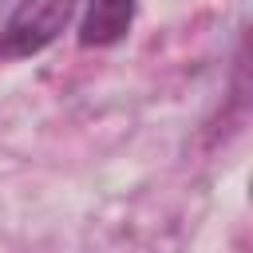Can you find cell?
<instances>
[{
  "instance_id": "obj_1",
  "label": "cell",
  "mask_w": 253,
  "mask_h": 253,
  "mask_svg": "<svg viewBox=\"0 0 253 253\" xmlns=\"http://www.w3.org/2000/svg\"><path fill=\"white\" fill-rule=\"evenodd\" d=\"M79 0H20L0 28V59H28L59 40Z\"/></svg>"
},
{
  "instance_id": "obj_2",
  "label": "cell",
  "mask_w": 253,
  "mask_h": 253,
  "mask_svg": "<svg viewBox=\"0 0 253 253\" xmlns=\"http://www.w3.org/2000/svg\"><path fill=\"white\" fill-rule=\"evenodd\" d=\"M134 24V0H91L87 16L79 24L83 47H111L119 43Z\"/></svg>"
}]
</instances>
